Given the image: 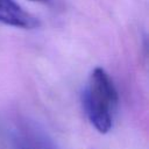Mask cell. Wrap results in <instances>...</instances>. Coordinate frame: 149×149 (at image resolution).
<instances>
[{
	"label": "cell",
	"instance_id": "6da1fadb",
	"mask_svg": "<svg viewBox=\"0 0 149 149\" xmlns=\"http://www.w3.org/2000/svg\"><path fill=\"white\" fill-rule=\"evenodd\" d=\"M83 107L91 125L101 134H106L113 126V112L119 95L118 91L102 68H95L81 95Z\"/></svg>",
	"mask_w": 149,
	"mask_h": 149
},
{
	"label": "cell",
	"instance_id": "7a4b0ae2",
	"mask_svg": "<svg viewBox=\"0 0 149 149\" xmlns=\"http://www.w3.org/2000/svg\"><path fill=\"white\" fill-rule=\"evenodd\" d=\"M0 22L22 29L40 27L38 19L24 10L15 0H0Z\"/></svg>",
	"mask_w": 149,
	"mask_h": 149
},
{
	"label": "cell",
	"instance_id": "3957f363",
	"mask_svg": "<svg viewBox=\"0 0 149 149\" xmlns=\"http://www.w3.org/2000/svg\"><path fill=\"white\" fill-rule=\"evenodd\" d=\"M26 135H28V140L24 139V141L30 146L31 149H56L49 137L36 128L28 127Z\"/></svg>",
	"mask_w": 149,
	"mask_h": 149
},
{
	"label": "cell",
	"instance_id": "277c9868",
	"mask_svg": "<svg viewBox=\"0 0 149 149\" xmlns=\"http://www.w3.org/2000/svg\"><path fill=\"white\" fill-rule=\"evenodd\" d=\"M14 149H31V148H30V146L23 139L17 137L14 141Z\"/></svg>",
	"mask_w": 149,
	"mask_h": 149
},
{
	"label": "cell",
	"instance_id": "5b68a950",
	"mask_svg": "<svg viewBox=\"0 0 149 149\" xmlns=\"http://www.w3.org/2000/svg\"><path fill=\"white\" fill-rule=\"evenodd\" d=\"M31 1H38V2H47L49 0H31Z\"/></svg>",
	"mask_w": 149,
	"mask_h": 149
}]
</instances>
